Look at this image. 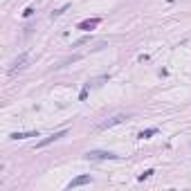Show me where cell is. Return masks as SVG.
Listing matches in <instances>:
<instances>
[{
  "label": "cell",
  "mask_w": 191,
  "mask_h": 191,
  "mask_svg": "<svg viewBox=\"0 0 191 191\" xmlns=\"http://www.w3.org/2000/svg\"><path fill=\"white\" fill-rule=\"evenodd\" d=\"M85 160H119L117 153L110 151H88L85 153Z\"/></svg>",
  "instance_id": "cell-1"
},
{
  "label": "cell",
  "mask_w": 191,
  "mask_h": 191,
  "mask_svg": "<svg viewBox=\"0 0 191 191\" xmlns=\"http://www.w3.org/2000/svg\"><path fill=\"white\" fill-rule=\"evenodd\" d=\"M126 119H128V115H115V117H110V119H106V121L97 124V130H106V128H112V126H117V124L126 121Z\"/></svg>",
  "instance_id": "cell-2"
},
{
  "label": "cell",
  "mask_w": 191,
  "mask_h": 191,
  "mask_svg": "<svg viewBox=\"0 0 191 191\" xmlns=\"http://www.w3.org/2000/svg\"><path fill=\"white\" fill-rule=\"evenodd\" d=\"M27 61H30V54L23 52L20 56H18V59H14V61H11V65H9V74H16L18 70H23Z\"/></svg>",
  "instance_id": "cell-3"
},
{
  "label": "cell",
  "mask_w": 191,
  "mask_h": 191,
  "mask_svg": "<svg viewBox=\"0 0 191 191\" xmlns=\"http://www.w3.org/2000/svg\"><path fill=\"white\" fill-rule=\"evenodd\" d=\"M101 20L99 18H85V20H81L79 25H76V30H81V32H90V30H94Z\"/></svg>",
  "instance_id": "cell-4"
},
{
  "label": "cell",
  "mask_w": 191,
  "mask_h": 191,
  "mask_svg": "<svg viewBox=\"0 0 191 191\" xmlns=\"http://www.w3.org/2000/svg\"><path fill=\"white\" fill-rule=\"evenodd\" d=\"M65 135H68V130H59V133H52V135L50 137H45V139H41V142H38V148H43V146H47V144H52V142H56V139H61V137H65Z\"/></svg>",
  "instance_id": "cell-5"
},
{
  "label": "cell",
  "mask_w": 191,
  "mask_h": 191,
  "mask_svg": "<svg viewBox=\"0 0 191 191\" xmlns=\"http://www.w3.org/2000/svg\"><path fill=\"white\" fill-rule=\"evenodd\" d=\"M90 182H92L90 175H76L74 180L68 182V189H76V187H83V184H90Z\"/></svg>",
  "instance_id": "cell-6"
},
{
  "label": "cell",
  "mask_w": 191,
  "mask_h": 191,
  "mask_svg": "<svg viewBox=\"0 0 191 191\" xmlns=\"http://www.w3.org/2000/svg\"><path fill=\"white\" fill-rule=\"evenodd\" d=\"M11 139H27V137H38V130H30V133H11V135H9Z\"/></svg>",
  "instance_id": "cell-7"
},
{
  "label": "cell",
  "mask_w": 191,
  "mask_h": 191,
  "mask_svg": "<svg viewBox=\"0 0 191 191\" xmlns=\"http://www.w3.org/2000/svg\"><path fill=\"white\" fill-rule=\"evenodd\" d=\"M155 133H157V128H146V130H142L137 137H139V139H146V137H153Z\"/></svg>",
  "instance_id": "cell-8"
},
{
  "label": "cell",
  "mask_w": 191,
  "mask_h": 191,
  "mask_svg": "<svg viewBox=\"0 0 191 191\" xmlns=\"http://www.w3.org/2000/svg\"><path fill=\"white\" fill-rule=\"evenodd\" d=\"M68 9H70V5H63V7H61V9H56V11H54V14H52V18H59V16H61V14H65V11H68Z\"/></svg>",
  "instance_id": "cell-9"
},
{
  "label": "cell",
  "mask_w": 191,
  "mask_h": 191,
  "mask_svg": "<svg viewBox=\"0 0 191 191\" xmlns=\"http://www.w3.org/2000/svg\"><path fill=\"white\" fill-rule=\"evenodd\" d=\"M88 90H90V83H85V85H83V90H81V94H79V99H81V101L88 97Z\"/></svg>",
  "instance_id": "cell-10"
},
{
  "label": "cell",
  "mask_w": 191,
  "mask_h": 191,
  "mask_svg": "<svg viewBox=\"0 0 191 191\" xmlns=\"http://www.w3.org/2000/svg\"><path fill=\"white\" fill-rule=\"evenodd\" d=\"M153 173H155V171H153V169H148V171H144V173L139 175V180H146V178H151Z\"/></svg>",
  "instance_id": "cell-11"
},
{
  "label": "cell",
  "mask_w": 191,
  "mask_h": 191,
  "mask_svg": "<svg viewBox=\"0 0 191 191\" xmlns=\"http://www.w3.org/2000/svg\"><path fill=\"white\" fill-rule=\"evenodd\" d=\"M85 43H90V38H81V41H76V43H72V47H79V45H85Z\"/></svg>",
  "instance_id": "cell-12"
},
{
  "label": "cell",
  "mask_w": 191,
  "mask_h": 191,
  "mask_svg": "<svg viewBox=\"0 0 191 191\" xmlns=\"http://www.w3.org/2000/svg\"><path fill=\"white\" fill-rule=\"evenodd\" d=\"M32 14H34V7H27L25 11H23V16H32Z\"/></svg>",
  "instance_id": "cell-13"
}]
</instances>
